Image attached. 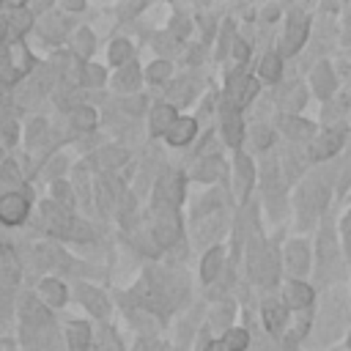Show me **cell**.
Returning a JSON list of instances; mask_svg holds the SVG:
<instances>
[{"label":"cell","mask_w":351,"mask_h":351,"mask_svg":"<svg viewBox=\"0 0 351 351\" xmlns=\"http://www.w3.org/2000/svg\"><path fill=\"white\" fill-rule=\"evenodd\" d=\"M219 173H222V159H217V156H206V159H200V162L195 165V176L203 178V181L217 178Z\"/></svg>","instance_id":"obj_22"},{"label":"cell","mask_w":351,"mask_h":351,"mask_svg":"<svg viewBox=\"0 0 351 351\" xmlns=\"http://www.w3.org/2000/svg\"><path fill=\"white\" fill-rule=\"evenodd\" d=\"M307 30H310V22H307V16H304L302 11H293V14L288 16V25H285L282 52H285V55L296 52V49H299V47L307 41Z\"/></svg>","instance_id":"obj_3"},{"label":"cell","mask_w":351,"mask_h":351,"mask_svg":"<svg viewBox=\"0 0 351 351\" xmlns=\"http://www.w3.org/2000/svg\"><path fill=\"white\" fill-rule=\"evenodd\" d=\"M340 236H343V247H346V255L351 258V208L346 211V217L340 219Z\"/></svg>","instance_id":"obj_30"},{"label":"cell","mask_w":351,"mask_h":351,"mask_svg":"<svg viewBox=\"0 0 351 351\" xmlns=\"http://www.w3.org/2000/svg\"><path fill=\"white\" fill-rule=\"evenodd\" d=\"M66 337H69V348L71 351H85V346L90 340V329L85 324H71L66 329Z\"/></svg>","instance_id":"obj_19"},{"label":"cell","mask_w":351,"mask_h":351,"mask_svg":"<svg viewBox=\"0 0 351 351\" xmlns=\"http://www.w3.org/2000/svg\"><path fill=\"white\" fill-rule=\"evenodd\" d=\"M129 55H132V44H129V41L118 38V41L110 44V63H112V66H121Z\"/></svg>","instance_id":"obj_26"},{"label":"cell","mask_w":351,"mask_h":351,"mask_svg":"<svg viewBox=\"0 0 351 351\" xmlns=\"http://www.w3.org/2000/svg\"><path fill=\"white\" fill-rule=\"evenodd\" d=\"M176 121H178L176 110H173L170 104H159V107H154V112H151V132H154V134H167Z\"/></svg>","instance_id":"obj_13"},{"label":"cell","mask_w":351,"mask_h":351,"mask_svg":"<svg viewBox=\"0 0 351 351\" xmlns=\"http://www.w3.org/2000/svg\"><path fill=\"white\" fill-rule=\"evenodd\" d=\"M16 282H19V263H16V258L5 250V252L0 255V293H11V291L16 288Z\"/></svg>","instance_id":"obj_9"},{"label":"cell","mask_w":351,"mask_h":351,"mask_svg":"<svg viewBox=\"0 0 351 351\" xmlns=\"http://www.w3.org/2000/svg\"><path fill=\"white\" fill-rule=\"evenodd\" d=\"M206 351H230V348H228L225 340H211V343L206 346Z\"/></svg>","instance_id":"obj_36"},{"label":"cell","mask_w":351,"mask_h":351,"mask_svg":"<svg viewBox=\"0 0 351 351\" xmlns=\"http://www.w3.org/2000/svg\"><path fill=\"white\" fill-rule=\"evenodd\" d=\"M38 293H41V302L49 307H60L66 302V285H60L58 280H44L38 285Z\"/></svg>","instance_id":"obj_15"},{"label":"cell","mask_w":351,"mask_h":351,"mask_svg":"<svg viewBox=\"0 0 351 351\" xmlns=\"http://www.w3.org/2000/svg\"><path fill=\"white\" fill-rule=\"evenodd\" d=\"M343 143H346V129H343V126H335V129L321 132V134L313 140L310 154H313V159H329V156H335V154L343 148Z\"/></svg>","instance_id":"obj_2"},{"label":"cell","mask_w":351,"mask_h":351,"mask_svg":"<svg viewBox=\"0 0 351 351\" xmlns=\"http://www.w3.org/2000/svg\"><path fill=\"white\" fill-rule=\"evenodd\" d=\"M195 132H197L195 118H178V121L170 126V132H167L165 137H167L170 145H186V143L195 137Z\"/></svg>","instance_id":"obj_11"},{"label":"cell","mask_w":351,"mask_h":351,"mask_svg":"<svg viewBox=\"0 0 351 351\" xmlns=\"http://www.w3.org/2000/svg\"><path fill=\"white\" fill-rule=\"evenodd\" d=\"M69 25L63 22V19H49L47 25H44V30H41V36H47V38H58L63 30H66Z\"/></svg>","instance_id":"obj_31"},{"label":"cell","mask_w":351,"mask_h":351,"mask_svg":"<svg viewBox=\"0 0 351 351\" xmlns=\"http://www.w3.org/2000/svg\"><path fill=\"white\" fill-rule=\"evenodd\" d=\"M0 156H3V145H0Z\"/></svg>","instance_id":"obj_41"},{"label":"cell","mask_w":351,"mask_h":351,"mask_svg":"<svg viewBox=\"0 0 351 351\" xmlns=\"http://www.w3.org/2000/svg\"><path fill=\"white\" fill-rule=\"evenodd\" d=\"M19 318L25 326H44L47 321V307L44 302H38L36 296H22V304H19Z\"/></svg>","instance_id":"obj_7"},{"label":"cell","mask_w":351,"mask_h":351,"mask_svg":"<svg viewBox=\"0 0 351 351\" xmlns=\"http://www.w3.org/2000/svg\"><path fill=\"white\" fill-rule=\"evenodd\" d=\"M0 351H11V346L8 343H0Z\"/></svg>","instance_id":"obj_39"},{"label":"cell","mask_w":351,"mask_h":351,"mask_svg":"<svg viewBox=\"0 0 351 351\" xmlns=\"http://www.w3.org/2000/svg\"><path fill=\"white\" fill-rule=\"evenodd\" d=\"M310 82H313V88H315V93H318L321 99H329V96L335 93V88H337V80H335V71L329 69V63H318V66L313 69Z\"/></svg>","instance_id":"obj_8"},{"label":"cell","mask_w":351,"mask_h":351,"mask_svg":"<svg viewBox=\"0 0 351 351\" xmlns=\"http://www.w3.org/2000/svg\"><path fill=\"white\" fill-rule=\"evenodd\" d=\"M219 266H222V250H219V247H214V250H208V252H206V258H203L200 277H203L206 282H211V280L219 274Z\"/></svg>","instance_id":"obj_18"},{"label":"cell","mask_w":351,"mask_h":351,"mask_svg":"<svg viewBox=\"0 0 351 351\" xmlns=\"http://www.w3.org/2000/svg\"><path fill=\"white\" fill-rule=\"evenodd\" d=\"M77 296H80V302L93 313V315H99V318H104L107 315V299H104V293L101 291H96V288H90V285H80V291H77Z\"/></svg>","instance_id":"obj_12"},{"label":"cell","mask_w":351,"mask_h":351,"mask_svg":"<svg viewBox=\"0 0 351 351\" xmlns=\"http://www.w3.org/2000/svg\"><path fill=\"white\" fill-rule=\"evenodd\" d=\"M252 137H255V145H258V148H269V143H271V137H274V134H271L266 126H258Z\"/></svg>","instance_id":"obj_33"},{"label":"cell","mask_w":351,"mask_h":351,"mask_svg":"<svg viewBox=\"0 0 351 351\" xmlns=\"http://www.w3.org/2000/svg\"><path fill=\"white\" fill-rule=\"evenodd\" d=\"M99 351H121V346H118V340H115L110 332H104V335H101V346H99Z\"/></svg>","instance_id":"obj_35"},{"label":"cell","mask_w":351,"mask_h":351,"mask_svg":"<svg viewBox=\"0 0 351 351\" xmlns=\"http://www.w3.org/2000/svg\"><path fill=\"white\" fill-rule=\"evenodd\" d=\"M30 22H33V16H30L27 8H19V5L11 8V25H14V30H22L25 33L30 27Z\"/></svg>","instance_id":"obj_27"},{"label":"cell","mask_w":351,"mask_h":351,"mask_svg":"<svg viewBox=\"0 0 351 351\" xmlns=\"http://www.w3.org/2000/svg\"><path fill=\"white\" fill-rule=\"evenodd\" d=\"M170 74V63H165V60H159V63H154L151 69H148V77L154 80V82H159V80H165Z\"/></svg>","instance_id":"obj_32"},{"label":"cell","mask_w":351,"mask_h":351,"mask_svg":"<svg viewBox=\"0 0 351 351\" xmlns=\"http://www.w3.org/2000/svg\"><path fill=\"white\" fill-rule=\"evenodd\" d=\"M137 351H159V348H154L151 343H140V346H137Z\"/></svg>","instance_id":"obj_38"},{"label":"cell","mask_w":351,"mask_h":351,"mask_svg":"<svg viewBox=\"0 0 351 351\" xmlns=\"http://www.w3.org/2000/svg\"><path fill=\"white\" fill-rule=\"evenodd\" d=\"M261 77L263 80H269V82H274V80H280V74H282V60H280V55H274V52H269V55H263L261 58Z\"/></svg>","instance_id":"obj_20"},{"label":"cell","mask_w":351,"mask_h":351,"mask_svg":"<svg viewBox=\"0 0 351 351\" xmlns=\"http://www.w3.org/2000/svg\"><path fill=\"white\" fill-rule=\"evenodd\" d=\"M222 340L228 343L230 351H244L247 343H250V335H247V329H228Z\"/></svg>","instance_id":"obj_25"},{"label":"cell","mask_w":351,"mask_h":351,"mask_svg":"<svg viewBox=\"0 0 351 351\" xmlns=\"http://www.w3.org/2000/svg\"><path fill=\"white\" fill-rule=\"evenodd\" d=\"M282 299H285V307H293V310H307L313 304V288L307 282H299V280H291L282 291Z\"/></svg>","instance_id":"obj_5"},{"label":"cell","mask_w":351,"mask_h":351,"mask_svg":"<svg viewBox=\"0 0 351 351\" xmlns=\"http://www.w3.org/2000/svg\"><path fill=\"white\" fill-rule=\"evenodd\" d=\"M285 266L293 277L304 274L310 269V255H307V244L304 241H291L285 250Z\"/></svg>","instance_id":"obj_6"},{"label":"cell","mask_w":351,"mask_h":351,"mask_svg":"<svg viewBox=\"0 0 351 351\" xmlns=\"http://www.w3.org/2000/svg\"><path fill=\"white\" fill-rule=\"evenodd\" d=\"M348 348H351V335H348Z\"/></svg>","instance_id":"obj_40"},{"label":"cell","mask_w":351,"mask_h":351,"mask_svg":"<svg viewBox=\"0 0 351 351\" xmlns=\"http://www.w3.org/2000/svg\"><path fill=\"white\" fill-rule=\"evenodd\" d=\"M285 318H288L285 304H280V302H266L263 304V324H266L269 332H280L285 326Z\"/></svg>","instance_id":"obj_14"},{"label":"cell","mask_w":351,"mask_h":351,"mask_svg":"<svg viewBox=\"0 0 351 351\" xmlns=\"http://www.w3.org/2000/svg\"><path fill=\"white\" fill-rule=\"evenodd\" d=\"M280 126H282L285 134L293 137V140H304V137L313 134V123H307V121H302V118H293V115H282Z\"/></svg>","instance_id":"obj_16"},{"label":"cell","mask_w":351,"mask_h":351,"mask_svg":"<svg viewBox=\"0 0 351 351\" xmlns=\"http://www.w3.org/2000/svg\"><path fill=\"white\" fill-rule=\"evenodd\" d=\"M222 132H225V140H228L230 145H239V143H241V132H244L241 115H239V110L230 107V104L222 107Z\"/></svg>","instance_id":"obj_10"},{"label":"cell","mask_w":351,"mask_h":351,"mask_svg":"<svg viewBox=\"0 0 351 351\" xmlns=\"http://www.w3.org/2000/svg\"><path fill=\"white\" fill-rule=\"evenodd\" d=\"M250 184H252V165H250L247 156H239L236 159V186H239V195H247Z\"/></svg>","instance_id":"obj_21"},{"label":"cell","mask_w":351,"mask_h":351,"mask_svg":"<svg viewBox=\"0 0 351 351\" xmlns=\"http://www.w3.org/2000/svg\"><path fill=\"white\" fill-rule=\"evenodd\" d=\"M302 104H304V90H302L299 85H288V88L282 90V96H280V107H282L285 112H299Z\"/></svg>","instance_id":"obj_17"},{"label":"cell","mask_w":351,"mask_h":351,"mask_svg":"<svg viewBox=\"0 0 351 351\" xmlns=\"http://www.w3.org/2000/svg\"><path fill=\"white\" fill-rule=\"evenodd\" d=\"M30 69H33V58H30V52H27L25 44L14 41V44H8V47L0 49V82L3 85H14Z\"/></svg>","instance_id":"obj_1"},{"label":"cell","mask_w":351,"mask_h":351,"mask_svg":"<svg viewBox=\"0 0 351 351\" xmlns=\"http://www.w3.org/2000/svg\"><path fill=\"white\" fill-rule=\"evenodd\" d=\"M82 74H85V82H88V85H99V82L104 80L101 69H96V66H88V69H85Z\"/></svg>","instance_id":"obj_34"},{"label":"cell","mask_w":351,"mask_h":351,"mask_svg":"<svg viewBox=\"0 0 351 351\" xmlns=\"http://www.w3.org/2000/svg\"><path fill=\"white\" fill-rule=\"evenodd\" d=\"M27 214V197L19 192H8L0 197V222L3 225H19Z\"/></svg>","instance_id":"obj_4"},{"label":"cell","mask_w":351,"mask_h":351,"mask_svg":"<svg viewBox=\"0 0 351 351\" xmlns=\"http://www.w3.org/2000/svg\"><path fill=\"white\" fill-rule=\"evenodd\" d=\"M346 41L351 44V8H348V14H346Z\"/></svg>","instance_id":"obj_37"},{"label":"cell","mask_w":351,"mask_h":351,"mask_svg":"<svg viewBox=\"0 0 351 351\" xmlns=\"http://www.w3.org/2000/svg\"><path fill=\"white\" fill-rule=\"evenodd\" d=\"M71 123H74L80 132H88V129H93V123H96V112H93L90 107H77V110L71 112Z\"/></svg>","instance_id":"obj_24"},{"label":"cell","mask_w":351,"mask_h":351,"mask_svg":"<svg viewBox=\"0 0 351 351\" xmlns=\"http://www.w3.org/2000/svg\"><path fill=\"white\" fill-rule=\"evenodd\" d=\"M137 82H140V71H137V66H134V63L123 66V69H121V74L115 77V88H118V90H134V88H137Z\"/></svg>","instance_id":"obj_23"},{"label":"cell","mask_w":351,"mask_h":351,"mask_svg":"<svg viewBox=\"0 0 351 351\" xmlns=\"http://www.w3.org/2000/svg\"><path fill=\"white\" fill-rule=\"evenodd\" d=\"M123 159H126V154H123L121 148H107V151H101V154H99L101 167H115V165H121Z\"/></svg>","instance_id":"obj_28"},{"label":"cell","mask_w":351,"mask_h":351,"mask_svg":"<svg viewBox=\"0 0 351 351\" xmlns=\"http://www.w3.org/2000/svg\"><path fill=\"white\" fill-rule=\"evenodd\" d=\"M55 200H58L60 208H71V206H74V200H71V189H69L63 181L55 184Z\"/></svg>","instance_id":"obj_29"}]
</instances>
